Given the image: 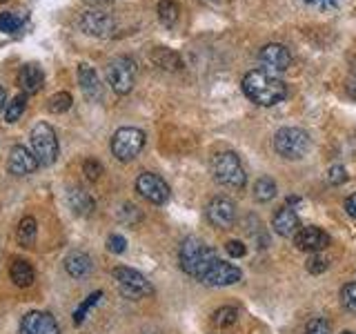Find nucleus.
<instances>
[{"mask_svg": "<svg viewBox=\"0 0 356 334\" xmlns=\"http://www.w3.org/2000/svg\"><path fill=\"white\" fill-rule=\"evenodd\" d=\"M20 27H22V20L16 14H11V11L0 14V31L3 33H16L20 31Z\"/></svg>", "mask_w": 356, "mask_h": 334, "instance_id": "obj_31", "label": "nucleus"}, {"mask_svg": "<svg viewBox=\"0 0 356 334\" xmlns=\"http://www.w3.org/2000/svg\"><path fill=\"white\" fill-rule=\"evenodd\" d=\"M42 83H44V74L40 70V65L36 63H27L22 65V70L18 74V85L25 94H38L42 89Z\"/></svg>", "mask_w": 356, "mask_h": 334, "instance_id": "obj_18", "label": "nucleus"}, {"mask_svg": "<svg viewBox=\"0 0 356 334\" xmlns=\"http://www.w3.org/2000/svg\"><path fill=\"white\" fill-rule=\"evenodd\" d=\"M38 237V223L33 216H25L18 223V230H16V241L22 245V248H33Z\"/></svg>", "mask_w": 356, "mask_h": 334, "instance_id": "obj_23", "label": "nucleus"}, {"mask_svg": "<svg viewBox=\"0 0 356 334\" xmlns=\"http://www.w3.org/2000/svg\"><path fill=\"white\" fill-rule=\"evenodd\" d=\"M327 270V259H323L321 254H312L307 259V272L309 274H321Z\"/></svg>", "mask_w": 356, "mask_h": 334, "instance_id": "obj_35", "label": "nucleus"}, {"mask_svg": "<svg viewBox=\"0 0 356 334\" xmlns=\"http://www.w3.org/2000/svg\"><path fill=\"white\" fill-rule=\"evenodd\" d=\"M178 259H181V267L183 272H187L189 276L200 278L205 274L207 267L218 259V254L214 248H209L207 243H203L196 237H189L183 241L181 252H178Z\"/></svg>", "mask_w": 356, "mask_h": 334, "instance_id": "obj_2", "label": "nucleus"}, {"mask_svg": "<svg viewBox=\"0 0 356 334\" xmlns=\"http://www.w3.org/2000/svg\"><path fill=\"white\" fill-rule=\"evenodd\" d=\"M207 221L211 223L214 228L220 230H229L234 223H236V205H234L232 198L225 196H216L209 200V205L205 209Z\"/></svg>", "mask_w": 356, "mask_h": 334, "instance_id": "obj_12", "label": "nucleus"}, {"mask_svg": "<svg viewBox=\"0 0 356 334\" xmlns=\"http://www.w3.org/2000/svg\"><path fill=\"white\" fill-rule=\"evenodd\" d=\"M272 228L281 237H296V232L300 230V221L296 216V212L292 207H281L272 218Z\"/></svg>", "mask_w": 356, "mask_h": 334, "instance_id": "obj_19", "label": "nucleus"}, {"mask_svg": "<svg viewBox=\"0 0 356 334\" xmlns=\"http://www.w3.org/2000/svg\"><path fill=\"white\" fill-rule=\"evenodd\" d=\"M309 136L307 132L298 129V127H283L276 132L274 136V150L278 152V156H283L287 161H298L309 152Z\"/></svg>", "mask_w": 356, "mask_h": 334, "instance_id": "obj_5", "label": "nucleus"}, {"mask_svg": "<svg viewBox=\"0 0 356 334\" xmlns=\"http://www.w3.org/2000/svg\"><path fill=\"white\" fill-rule=\"evenodd\" d=\"M107 83L116 94L125 96L136 85V63L129 56H116L107 65Z\"/></svg>", "mask_w": 356, "mask_h": 334, "instance_id": "obj_6", "label": "nucleus"}, {"mask_svg": "<svg viewBox=\"0 0 356 334\" xmlns=\"http://www.w3.org/2000/svg\"><path fill=\"white\" fill-rule=\"evenodd\" d=\"M72 103H74L72 94L58 92V94H54V96L47 100V109L51 111V114H63V111H67V109L72 107Z\"/></svg>", "mask_w": 356, "mask_h": 334, "instance_id": "obj_30", "label": "nucleus"}, {"mask_svg": "<svg viewBox=\"0 0 356 334\" xmlns=\"http://www.w3.org/2000/svg\"><path fill=\"white\" fill-rule=\"evenodd\" d=\"M238 321V310L232 308V305H225V308H218L214 315H211V323H214L216 328L225 330V328H232L234 323Z\"/></svg>", "mask_w": 356, "mask_h": 334, "instance_id": "obj_25", "label": "nucleus"}, {"mask_svg": "<svg viewBox=\"0 0 356 334\" xmlns=\"http://www.w3.org/2000/svg\"><path fill=\"white\" fill-rule=\"evenodd\" d=\"M294 245L298 250L309 252V254H318L321 250H325L330 245V234L323 232L316 225H309V228H300L294 237Z\"/></svg>", "mask_w": 356, "mask_h": 334, "instance_id": "obj_15", "label": "nucleus"}, {"mask_svg": "<svg viewBox=\"0 0 356 334\" xmlns=\"http://www.w3.org/2000/svg\"><path fill=\"white\" fill-rule=\"evenodd\" d=\"M127 248V241L120 237V234H111V237L107 239V250L114 252V254H122Z\"/></svg>", "mask_w": 356, "mask_h": 334, "instance_id": "obj_37", "label": "nucleus"}, {"mask_svg": "<svg viewBox=\"0 0 356 334\" xmlns=\"http://www.w3.org/2000/svg\"><path fill=\"white\" fill-rule=\"evenodd\" d=\"M341 305L356 315V283H348L341 287Z\"/></svg>", "mask_w": 356, "mask_h": 334, "instance_id": "obj_32", "label": "nucleus"}, {"mask_svg": "<svg viewBox=\"0 0 356 334\" xmlns=\"http://www.w3.org/2000/svg\"><path fill=\"white\" fill-rule=\"evenodd\" d=\"M243 94L248 96L252 103L263 105V107H272L276 103H281L287 96V85L276 78L274 74H267L263 70H252L243 76Z\"/></svg>", "mask_w": 356, "mask_h": 334, "instance_id": "obj_1", "label": "nucleus"}, {"mask_svg": "<svg viewBox=\"0 0 356 334\" xmlns=\"http://www.w3.org/2000/svg\"><path fill=\"white\" fill-rule=\"evenodd\" d=\"M5 109H7V92H5V87L0 85V114H5Z\"/></svg>", "mask_w": 356, "mask_h": 334, "instance_id": "obj_42", "label": "nucleus"}, {"mask_svg": "<svg viewBox=\"0 0 356 334\" xmlns=\"http://www.w3.org/2000/svg\"><path fill=\"white\" fill-rule=\"evenodd\" d=\"M100 299H103V289H96L94 294H89V296H87V299L83 301V303L76 308L74 317H72V319H74V323H76V326H83V321L87 319L89 310H92V308H96Z\"/></svg>", "mask_w": 356, "mask_h": 334, "instance_id": "obj_27", "label": "nucleus"}, {"mask_svg": "<svg viewBox=\"0 0 356 334\" xmlns=\"http://www.w3.org/2000/svg\"><path fill=\"white\" fill-rule=\"evenodd\" d=\"M9 278L18 287H29V285H33V281H36V272H33V267H31L29 261L16 259L9 267Z\"/></svg>", "mask_w": 356, "mask_h": 334, "instance_id": "obj_22", "label": "nucleus"}, {"mask_svg": "<svg viewBox=\"0 0 356 334\" xmlns=\"http://www.w3.org/2000/svg\"><path fill=\"white\" fill-rule=\"evenodd\" d=\"M78 83H81V89H83L87 100L98 103V100L103 98V85H100V78H98L94 67H89L87 63L78 65Z\"/></svg>", "mask_w": 356, "mask_h": 334, "instance_id": "obj_17", "label": "nucleus"}, {"mask_svg": "<svg viewBox=\"0 0 356 334\" xmlns=\"http://www.w3.org/2000/svg\"><path fill=\"white\" fill-rule=\"evenodd\" d=\"M241 276L243 272L238 270L236 265H232V263H225L222 259H216L214 263H211L205 274L198 278L200 283H205L209 287H225V285H234V283H238L241 281Z\"/></svg>", "mask_w": 356, "mask_h": 334, "instance_id": "obj_10", "label": "nucleus"}, {"mask_svg": "<svg viewBox=\"0 0 356 334\" xmlns=\"http://www.w3.org/2000/svg\"><path fill=\"white\" fill-rule=\"evenodd\" d=\"M136 192L145 200H149V203L163 205V203H167V198H170V185H167L159 174L143 172L136 178Z\"/></svg>", "mask_w": 356, "mask_h": 334, "instance_id": "obj_11", "label": "nucleus"}, {"mask_svg": "<svg viewBox=\"0 0 356 334\" xmlns=\"http://www.w3.org/2000/svg\"><path fill=\"white\" fill-rule=\"evenodd\" d=\"M111 274H114L122 296H127L131 301H138L143 296L154 294L152 283L138 270H131V267H122L120 265V267H114V270H111Z\"/></svg>", "mask_w": 356, "mask_h": 334, "instance_id": "obj_8", "label": "nucleus"}, {"mask_svg": "<svg viewBox=\"0 0 356 334\" xmlns=\"http://www.w3.org/2000/svg\"><path fill=\"white\" fill-rule=\"evenodd\" d=\"M259 61L265 67L263 72L281 74V72H287L289 65H292V54H289V49L285 47V45L272 42V45H265V47L261 49Z\"/></svg>", "mask_w": 356, "mask_h": 334, "instance_id": "obj_13", "label": "nucleus"}, {"mask_svg": "<svg viewBox=\"0 0 356 334\" xmlns=\"http://www.w3.org/2000/svg\"><path fill=\"white\" fill-rule=\"evenodd\" d=\"M309 5H318V7H334L337 0H307Z\"/></svg>", "mask_w": 356, "mask_h": 334, "instance_id": "obj_43", "label": "nucleus"}, {"mask_svg": "<svg viewBox=\"0 0 356 334\" xmlns=\"http://www.w3.org/2000/svg\"><path fill=\"white\" fill-rule=\"evenodd\" d=\"M152 61L161 67V70H167V72H176L181 70L183 63H181V56H178L176 51L167 49V47H156L152 51Z\"/></svg>", "mask_w": 356, "mask_h": 334, "instance_id": "obj_24", "label": "nucleus"}, {"mask_svg": "<svg viewBox=\"0 0 356 334\" xmlns=\"http://www.w3.org/2000/svg\"><path fill=\"white\" fill-rule=\"evenodd\" d=\"M65 270L74 278L87 276L89 272H92V256H89L87 252H81V250L70 252V254H67V259H65Z\"/></svg>", "mask_w": 356, "mask_h": 334, "instance_id": "obj_21", "label": "nucleus"}, {"mask_svg": "<svg viewBox=\"0 0 356 334\" xmlns=\"http://www.w3.org/2000/svg\"><path fill=\"white\" fill-rule=\"evenodd\" d=\"M274 196H276V183L270 176H261L254 185V198L259 200V203H267V200H272Z\"/></svg>", "mask_w": 356, "mask_h": 334, "instance_id": "obj_26", "label": "nucleus"}, {"mask_svg": "<svg viewBox=\"0 0 356 334\" xmlns=\"http://www.w3.org/2000/svg\"><path fill=\"white\" fill-rule=\"evenodd\" d=\"M211 174H214V181L222 187L229 189H243L248 176H245L243 163L234 152H220L214 156L211 161Z\"/></svg>", "mask_w": 356, "mask_h": 334, "instance_id": "obj_3", "label": "nucleus"}, {"mask_svg": "<svg viewBox=\"0 0 356 334\" xmlns=\"http://www.w3.org/2000/svg\"><path fill=\"white\" fill-rule=\"evenodd\" d=\"M27 109V94H18L11 103H7V109H5V120L7 122H18L20 116L25 114Z\"/></svg>", "mask_w": 356, "mask_h": 334, "instance_id": "obj_29", "label": "nucleus"}, {"mask_svg": "<svg viewBox=\"0 0 356 334\" xmlns=\"http://www.w3.org/2000/svg\"><path fill=\"white\" fill-rule=\"evenodd\" d=\"M345 212H348L352 218H356V194H352L348 200H345Z\"/></svg>", "mask_w": 356, "mask_h": 334, "instance_id": "obj_41", "label": "nucleus"}, {"mask_svg": "<svg viewBox=\"0 0 356 334\" xmlns=\"http://www.w3.org/2000/svg\"><path fill=\"white\" fill-rule=\"evenodd\" d=\"M341 334H354V332H350V330H345V332H341Z\"/></svg>", "mask_w": 356, "mask_h": 334, "instance_id": "obj_44", "label": "nucleus"}, {"mask_svg": "<svg viewBox=\"0 0 356 334\" xmlns=\"http://www.w3.org/2000/svg\"><path fill=\"white\" fill-rule=\"evenodd\" d=\"M83 174L89 178V181H98L100 174H103V165H100L96 159H87L83 163Z\"/></svg>", "mask_w": 356, "mask_h": 334, "instance_id": "obj_34", "label": "nucleus"}, {"mask_svg": "<svg viewBox=\"0 0 356 334\" xmlns=\"http://www.w3.org/2000/svg\"><path fill=\"white\" fill-rule=\"evenodd\" d=\"M20 334H60V328L49 312L33 310L20 321Z\"/></svg>", "mask_w": 356, "mask_h": 334, "instance_id": "obj_14", "label": "nucleus"}, {"mask_svg": "<svg viewBox=\"0 0 356 334\" xmlns=\"http://www.w3.org/2000/svg\"><path fill=\"white\" fill-rule=\"evenodd\" d=\"M352 72H350V78H348V94L352 98H356V58L352 61Z\"/></svg>", "mask_w": 356, "mask_h": 334, "instance_id": "obj_39", "label": "nucleus"}, {"mask_svg": "<svg viewBox=\"0 0 356 334\" xmlns=\"http://www.w3.org/2000/svg\"><path fill=\"white\" fill-rule=\"evenodd\" d=\"M38 159L33 156V152H29L25 145H14L9 152V161H7V167L9 172L14 176H27L31 172L38 170Z\"/></svg>", "mask_w": 356, "mask_h": 334, "instance_id": "obj_16", "label": "nucleus"}, {"mask_svg": "<svg viewBox=\"0 0 356 334\" xmlns=\"http://www.w3.org/2000/svg\"><path fill=\"white\" fill-rule=\"evenodd\" d=\"M29 141H31L33 156H36L40 165H54L58 161L60 148H58V138H56V132L51 125H47V122H36V125L31 127Z\"/></svg>", "mask_w": 356, "mask_h": 334, "instance_id": "obj_4", "label": "nucleus"}, {"mask_svg": "<svg viewBox=\"0 0 356 334\" xmlns=\"http://www.w3.org/2000/svg\"><path fill=\"white\" fill-rule=\"evenodd\" d=\"M83 3L89 7V9H107L114 0H83Z\"/></svg>", "mask_w": 356, "mask_h": 334, "instance_id": "obj_40", "label": "nucleus"}, {"mask_svg": "<svg viewBox=\"0 0 356 334\" xmlns=\"http://www.w3.org/2000/svg\"><path fill=\"white\" fill-rule=\"evenodd\" d=\"M0 3H5V0H0Z\"/></svg>", "mask_w": 356, "mask_h": 334, "instance_id": "obj_45", "label": "nucleus"}, {"mask_svg": "<svg viewBox=\"0 0 356 334\" xmlns=\"http://www.w3.org/2000/svg\"><path fill=\"white\" fill-rule=\"evenodd\" d=\"M145 148V132L136 127H120L116 134L111 136V154L116 156L118 161L129 163L143 152Z\"/></svg>", "mask_w": 356, "mask_h": 334, "instance_id": "obj_7", "label": "nucleus"}, {"mask_svg": "<svg viewBox=\"0 0 356 334\" xmlns=\"http://www.w3.org/2000/svg\"><path fill=\"white\" fill-rule=\"evenodd\" d=\"M78 25H81L87 36L96 38H109L116 31V20L105 9H87L81 20H78Z\"/></svg>", "mask_w": 356, "mask_h": 334, "instance_id": "obj_9", "label": "nucleus"}, {"mask_svg": "<svg viewBox=\"0 0 356 334\" xmlns=\"http://www.w3.org/2000/svg\"><path fill=\"white\" fill-rule=\"evenodd\" d=\"M225 252L232 256V259H241V256H245V252H248V248H245L241 241H227Z\"/></svg>", "mask_w": 356, "mask_h": 334, "instance_id": "obj_38", "label": "nucleus"}, {"mask_svg": "<svg viewBox=\"0 0 356 334\" xmlns=\"http://www.w3.org/2000/svg\"><path fill=\"white\" fill-rule=\"evenodd\" d=\"M305 334H332V326H330V321H327V319L314 317V319H309V321H307Z\"/></svg>", "mask_w": 356, "mask_h": 334, "instance_id": "obj_33", "label": "nucleus"}, {"mask_svg": "<svg viewBox=\"0 0 356 334\" xmlns=\"http://www.w3.org/2000/svg\"><path fill=\"white\" fill-rule=\"evenodd\" d=\"M67 203H70V209L76 216H89L96 209V200L92 198V194L85 192V189H81V187L70 189V194H67Z\"/></svg>", "mask_w": 356, "mask_h": 334, "instance_id": "obj_20", "label": "nucleus"}, {"mask_svg": "<svg viewBox=\"0 0 356 334\" xmlns=\"http://www.w3.org/2000/svg\"><path fill=\"white\" fill-rule=\"evenodd\" d=\"M178 14H181V9H178L174 0H161L159 3V18L165 27H174L178 20Z\"/></svg>", "mask_w": 356, "mask_h": 334, "instance_id": "obj_28", "label": "nucleus"}, {"mask_svg": "<svg viewBox=\"0 0 356 334\" xmlns=\"http://www.w3.org/2000/svg\"><path fill=\"white\" fill-rule=\"evenodd\" d=\"M327 178H330V183H332V185H341V183L348 181V172H345V167H343V165H334V167H330Z\"/></svg>", "mask_w": 356, "mask_h": 334, "instance_id": "obj_36", "label": "nucleus"}]
</instances>
